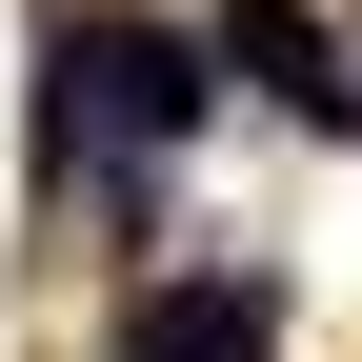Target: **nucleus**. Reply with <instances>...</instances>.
Returning <instances> with one entry per match:
<instances>
[{
    "label": "nucleus",
    "mask_w": 362,
    "mask_h": 362,
    "mask_svg": "<svg viewBox=\"0 0 362 362\" xmlns=\"http://www.w3.org/2000/svg\"><path fill=\"white\" fill-rule=\"evenodd\" d=\"M202 101H221V81H202L181 21H121V0L61 21V161H121V181H141V161L202 141Z\"/></svg>",
    "instance_id": "f257e3e1"
},
{
    "label": "nucleus",
    "mask_w": 362,
    "mask_h": 362,
    "mask_svg": "<svg viewBox=\"0 0 362 362\" xmlns=\"http://www.w3.org/2000/svg\"><path fill=\"white\" fill-rule=\"evenodd\" d=\"M202 81H262V101H282V121H322V141L362 121V81H342V21H322V0H221V21H202Z\"/></svg>",
    "instance_id": "f03ea898"
},
{
    "label": "nucleus",
    "mask_w": 362,
    "mask_h": 362,
    "mask_svg": "<svg viewBox=\"0 0 362 362\" xmlns=\"http://www.w3.org/2000/svg\"><path fill=\"white\" fill-rule=\"evenodd\" d=\"M101 362H282V302L242 282V262H161L141 302H121V342Z\"/></svg>",
    "instance_id": "7ed1b4c3"
}]
</instances>
